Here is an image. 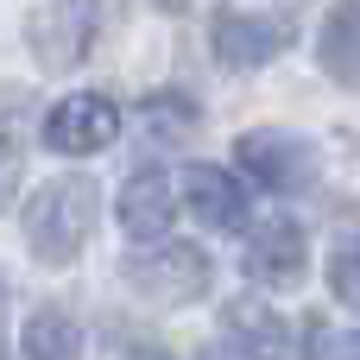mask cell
Wrapping results in <instances>:
<instances>
[{"label":"cell","mask_w":360,"mask_h":360,"mask_svg":"<svg viewBox=\"0 0 360 360\" xmlns=\"http://www.w3.org/2000/svg\"><path fill=\"white\" fill-rule=\"evenodd\" d=\"M89 228H95V184L89 177H63V184L38 190L25 202V240H32V253L44 266L76 259L82 240H89Z\"/></svg>","instance_id":"6da1fadb"},{"label":"cell","mask_w":360,"mask_h":360,"mask_svg":"<svg viewBox=\"0 0 360 360\" xmlns=\"http://www.w3.org/2000/svg\"><path fill=\"white\" fill-rule=\"evenodd\" d=\"M101 13H108V0H51V6H38L32 25H25L32 57H38L44 70H76L82 51H89V38L108 25Z\"/></svg>","instance_id":"7a4b0ae2"},{"label":"cell","mask_w":360,"mask_h":360,"mask_svg":"<svg viewBox=\"0 0 360 360\" xmlns=\"http://www.w3.org/2000/svg\"><path fill=\"white\" fill-rule=\"evenodd\" d=\"M127 278H133V291L139 297H152V304H190V297H202L209 291V259L196 253V247H158V253H139L133 266H127Z\"/></svg>","instance_id":"3957f363"},{"label":"cell","mask_w":360,"mask_h":360,"mask_svg":"<svg viewBox=\"0 0 360 360\" xmlns=\"http://www.w3.org/2000/svg\"><path fill=\"white\" fill-rule=\"evenodd\" d=\"M114 133H120V108H114L108 95H70V101H57L51 120H44V146L63 152V158L101 152V146H114Z\"/></svg>","instance_id":"277c9868"},{"label":"cell","mask_w":360,"mask_h":360,"mask_svg":"<svg viewBox=\"0 0 360 360\" xmlns=\"http://www.w3.org/2000/svg\"><path fill=\"white\" fill-rule=\"evenodd\" d=\"M209 44H215V57L228 70H259V63H272L291 44V25L285 19H259V13H215Z\"/></svg>","instance_id":"5b68a950"},{"label":"cell","mask_w":360,"mask_h":360,"mask_svg":"<svg viewBox=\"0 0 360 360\" xmlns=\"http://www.w3.org/2000/svg\"><path fill=\"white\" fill-rule=\"evenodd\" d=\"M171 215H177V196H171V177L165 171L127 177V190H120V228L133 240H165L171 234Z\"/></svg>","instance_id":"8992f818"},{"label":"cell","mask_w":360,"mask_h":360,"mask_svg":"<svg viewBox=\"0 0 360 360\" xmlns=\"http://www.w3.org/2000/svg\"><path fill=\"white\" fill-rule=\"evenodd\" d=\"M247 278L253 285H297L304 278V228L297 221H266L247 240Z\"/></svg>","instance_id":"52a82bcc"},{"label":"cell","mask_w":360,"mask_h":360,"mask_svg":"<svg viewBox=\"0 0 360 360\" xmlns=\"http://www.w3.org/2000/svg\"><path fill=\"white\" fill-rule=\"evenodd\" d=\"M240 165L266 190H297L310 177V146H297L291 133H247L240 139Z\"/></svg>","instance_id":"ba28073f"},{"label":"cell","mask_w":360,"mask_h":360,"mask_svg":"<svg viewBox=\"0 0 360 360\" xmlns=\"http://www.w3.org/2000/svg\"><path fill=\"white\" fill-rule=\"evenodd\" d=\"M184 190H190V209H196L202 228H221V234H228V228L247 221V190H240L228 171H215V165H190Z\"/></svg>","instance_id":"9c48e42d"},{"label":"cell","mask_w":360,"mask_h":360,"mask_svg":"<svg viewBox=\"0 0 360 360\" xmlns=\"http://www.w3.org/2000/svg\"><path fill=\"white\" fill-rule=\"evenodd\" d=\"M316 57H323V70H329L342 89H360V0H342V6L323 19Z\"/></svg>","instance_id":"30bf717a"},{"label":"cell","mask_w":360,"mask_h":360,"mask_svg":"<svg viewBox=\"0 0 360 360\" xmlns=\"http://www.w3.org/2000/svg\"><path fill=\"white\" fill-rule=\"evenodd\" d=\"M228 329L253 360H291V329L266 304H228Z\"/></svg>","instance_id":"8fae6325"},{"label":"cell","mask_w":360,"mask_h":360,"mask_svg":"<svg viewBox=\"0 0 360 360\" xmlns=\"http://www.w3.org/2000/svg\"><path fill=\"white\" fill-rule=\"evenodd\" d=\"M19 348L25 360H76V323L63 316V310H38L32 323H25V335H19Z\"/></svg>","instance_id":"7c38bea8"},{"label":"cell","mask_w":360,"mask_h":360,"mask_svg":"<svg viewBox=\"0 0 360 360\" xmlns=\"http://www.w3.org/2000/svg\"><path fill=\"white\" fill-rule=\"evenodd\" d=\"M190 133H196L190 101H165V95H158V101L146 108V139H152V146H177V139H190Z\"/></svg>","instance_id":"4fadbf2b"},{"label":"cell","mask_w":360,"mask_h":360,"mask_svg":"<svg viewBox=\"0 0 360 360\" xmlns=\"http://www.w3.org/2000/svg\"><path fill=\"white\" fill-rule=\"evenodd\" d=\"M304 360H360V329H329V323H310Z\"/></svg>","instance_id":"5bb4252c"},{"label":"cell","mask_w":360,"mask_h":360,"mask_svg":"<svg viewBox=\"0 0 360 360\" xmlns=\"http://www.w3.org/2000/svg\"><path fill=\"white\" fill-rule=\"evenodd\" d=\"M329 285H335V297H342L348 310H360V240L335 253V272H329Z\"/></svg>","instance_id":"9a60e30c"},{"label":"cell","mask_w":360,"mask_h":360,"mask_svg":"<svg viewBox=\"0 0 360 360\" xmlns=\"http://www.w3.org/2000/svg\"><path fill=\"white\" fill-rule=\"evenodd\" d=\"M13 190H19V152L0 139V209L13 202Z\"/></svg>","instance_id":"2e32d148"},{"label":"cell","mask_w":360,"mask_h":360,"mask_svg":"<svg viewBox=\"0 0 360 360\" xmlns=\"http://www.w3.org/2000/svg\"><path fill=\"white\" fill-rule=\"evenodd\" d=\"M133 360H165V354H133Z\"/></svg>","instance_id":"e0dca14e"},{"label":"cell","mask_w":360,"mask_h":360,"mask_svg":"<svg viewBox=\"0 0 360 360\" xmlns=\"http://www.w3.org/2000/svg\"><path fill=\"white\" fill-rule=\"evenodd\" d=\"M158 6H184V0H158Z\"/></svg>","instance_id":"ac0fdd59"},{"label":"cell","mask_w":360,"mask_h":360,"mask_svg":"<svg viewBox=\"0 0 360 360\" xmlns=\"http://www.w3.org/2000/svg\"><path fill=\"white\" fill-rule=\"evenodd\" d=\"M0 310H6V297H0ZM0 342H6V335H0Z\"/></svg>","instance_id":"d6986e66"},{"label":"cell","mask_w":360,"mask_h":360,"mask_svg":"<svg viewBox=\"0 0 360 360\" xmlns=\"http://www.w3.org/2000/svg\"><path fill=\"white\" fill-rule=\"evenodd\" d=\"M202 360H221V354H202Z\"/></svg>","instance_id":"ffe728a7"}]
</instances>
